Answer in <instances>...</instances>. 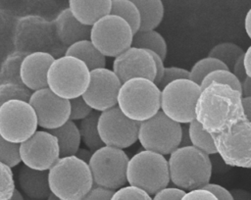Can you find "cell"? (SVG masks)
<instances>
[{
  "label": "cell",
  "instance_id": "16",
  "mask_svg": "<svg viewBox=\"0 0 251 200\" xmlns=\"http://www.w3.org/2000/svg\"><path fill=\"white\" fill-rule=\"evenodd\" d=\"M122 81L113 70L99 68L90 71V81L82 97L93 110L103 112L118 105Z\"/></svg>",
  "mask_w": 251,
  "mask_h": 200
},
{
  "label": "cell",
  "instance_id": "19",
  "mask_svg": "<svg viewBox=\"0 0 251 200\" xmlns=\"http://www.w3.org/2000/svg\"><path fill=\"white\" fill-rule=\"evenodd\" d=\"M56 34L66 46H70L83 39H90L91 25L79 22L70 8L63 9L54 20Z\"/></svg>",
  "mask_w": 251,
  "mask_h": 200
},
{
  "label": "cell",
  "instance_id": "49",
  "mask_svg": "<svg viewBox=\"0 0 251 200\" xmlns=\"http://www.w3.org/2000/svg\"><path fill=\"white\" fill-rule=\"evenodd\" d=\"M244 66L246 70L247 76L251 78V45L244 53Z\"/></svg>",
  "mask_w": 251,
  "mask_h": 200
},
{
  "label": "cell",
  "instance_id": "27",
  "mask_svg": "<svg viewBox=\"0 0 251 200\" xmlns=\"http://www.w3.org/2000/svg\"><path fill=\"white\" fill-rule=\"evenodd\" d=\"M26 54L23 51H17L7 56L1 66L0 84L8 82L24 84L21 77V67Z\"/></svg>",
  "mask_w": 251,
  "mask_h": 200
},
{
  "label": "cell",
  "instance_id": "11",
  "mask_svg": "<svg viewBox=\"0 0 251 200\" xmlns=\"http://www.w3.org/2000/svg\"><path fill=\"white\" fill-rule=\"evenodd\" d=\"M133 31L123 18L109 14L91 25L90 40L106 57H117L132 45Z\"/></svg>",
  "mask_w": 251,
  "mask_h": 200
},
{
  "label": "cell",
  "instance_id": "38",
  "mask_svg": "<svg viewBox=\"0 0 251 200\" xmlns=\"http://www.w3.org/2000/svg\"><path fill=\"white\" fill-rule=\"evenodd\" d=\"M181 78H190V71L179 67H167L158 86L160 89H163L170 82Z\"/></svg>",
  "mask_w": 251,
  "mask_h": 200
},
{
  "label": "cell",
  "instance_id": "39",
  "mask_svg": "<svg viewBox=\"0 0 251 200\" xmlns=\"http://www.w3.org/2000/svg\"><path fill=\"white\" fill-rule=\"evenodd\" d=\"M115 190L93 184L92 188L80 200H111Z\"/></svg>",
  "mask_w": 251,
  "mask_h": 200
},
{
  "label": "cell",
  "instance_id": "20",
  "mask_svg": "<svg viewBox=\"0 0 251 200\" xmlns=\"http://www.w3.org/2000/svg\"><path fill=\"white\" fill-rule=\"evenodd\" d=\"M18 182L22 191L31 199L46 200L51 193L49 171L35 170L23 165L19 170Z\"/></svg>",
  "mask_w": 251,
  "mask_h": 200
},
{
  "label": "cell",
  "instance_id": "15",
  "mask_svg": "<svg viewBox=\"0 0 251 200\" xmlns=\"http://www.w3.org/2000/svg\"><path fill=\"white\" fill-rule=\"evenodd\" d=\"M28 102L36 113L38 126L43 129L59 127L70 120V100L55 94L49 87L33 91Z\"/></svg>",
  "mask_w": 251,
  "mask_h": 200
},
{
  "label": "cell",
  "instance_id": "37",
  "mask_svg": "<svg viewBox=\"0 0 251 200\" xmlns=\"http://www.w3.org/2000/svg\"><path fill=\"white\" fill-rule=\"evenodd\" d=\"M70 104H71L70 120L74 122L81 121L93 112L92 107L87 104V102L84 100L82 95L70 99Z\"/></svg>",
  "mask_w": 251,
  "mask_h": 200
},
{
  "label": "cell",
  "instance_id": "12",
  "mask_svg": "<svg viewBox=\"0 0 251 200\" xmlns=\"http://www.w3.org/2000/svg\"><path fill=\"white\" fill-rule=\"evenodd\" d=\"M38 127L33 107L27 101L9 100L0 105V135L4 139L22 143Z\"/></svg>",
  "mask_w": 251,
  "mask_h": 200
},
{
  "label": "cell",
  "instance_id": "4",
  "mask_svg": "<svg viewBox=\"0 0 251 200\" xmlns=\"http://www.w3.org/2000/svg\"><path fill=\"white\" fill-rule=\"evenodd\" d=\"M118 106L126 117L141 123L161 110V89L151 79L130 78L122 83Z\"/></svg>",
  "mask_w": 251,
  "mask_h": 200
},
{
  "label": "cell",
  "instance_id": "5",
  "mask_svg": "<svg viewBox=\"0 0 251 200\" xmlns=\"http://www.w3.org/2000/svg\"><path fill=\"white\" fill-rule=\"evenodd\" d=\"M126 178L128 184L154 195L171 181L169 162L164 155L144 149L129 159Z\"/></svg>",
  "mask_w": 251,
  "mask_h": 200
},
{
  "label": "cell",
  "instance_id": "34",
  "mask_svg": "<svg viewBox=\"0 0 251 200\" xmlns=\"http://www.w3.org/2000/svg\"><path fill=\"white\" fill-rule=\"evenodd\" d=\"M22 162L21 143H15L0 138V163H3L10 168L18 166Z\"/></svg>",
  "mask_w": 251,
  "mask_h": 200
},
{
  "label": "cell",
  "instance_id": "6",
  "mask_svg": "<svg viewBox=\"0 0 251 200\" xmlns=\"http://www.w3.org/2000/svg\"><path fill=\"white\" fill-rule=\"evenodd\" d=\"M47 80L48 87L55 94L70 100L85 92L90 81V70L78 58L64 55L51 64Z\"/></svg>",
  "mask_w": 251,
  "mask_h": 200
},
{
  "label": "cell",
  "instance_id": "33",
  "mask_svg": "<svg viewBox=\"0 0 251 200\" xmlns=\"http://www.w3.org/2000/svg\"><path fill=\"white\" fill-rule=\"evenodd\" d=\"M32 91L25 84L19 83H2L0 84V105L9 100L29 101Z\"/></svg>",
  "mask_w": 251,
  "mask_h": 200
},
{
  "label": "cell",
  "instance_id": "2",
  "mask_svg": "<svg viewBox=\"0 0 251 200\" xmlns=\"http://www.w3.org/2000/svg\"><path fill=\"white\" fill-rule=\"evenodd\" d=\"M168 162L171 181L176 187L189 191L210 182L213 171L210 155L192 145L177 147Z\"/></svg>",
  "mask_w": 251,
  "mask_h": 200
},
{
  "label": "cell",
  "instance_id": "50",
  "mask_svg": "<svg viewBox=\"0 0 251 200\" xmlns=\"http://www.w3.org/2000/svg\"><path fill=\"white\" fill-rule=\"evenodd\" d=\"M244 28L248 37L251 39V8L246 13V16L244 19Z\"/></svg>",
  "mask_w": 251,
  "mask_h": 200
},
{
  "label": "cell",
  "instance_id": "46",
  "mask_svg": "<svg viewBox=\"0 0 251 200\" xmlns=\"http://www.w3.org/2000/svg\"><path fill=\"white\" fill-rule=\"evenodd\" d=\"M242 107L244 117L251 122V96H242Z\"/></svg>",
  "mask_w": 251,
  "mask_h": 200
},
{
  "label": "cell",
  "instance_id": "25",
  "mask_svg": "<svg viewBox=\"0 0 251 200\" xmlns=\"http://www.w3.org/2000/svg\"><path fill=\"white\" fill-rule=\"evenodd\" d=\"M100 113L101 112L99 111L93 110V112L89 116L79 121L78 125L81 141L83 142L85 147L93 152L105 145L98 131V120Z\"/></svg>",
  "mask_w": 251,
  "mask_h": 200
},
{
  "label": "cell",
  "instance_id": "28",
  "mask_svg": "<svg viewBox=\"0 0 251 200\" xmlns=\"http://www.w3.org/2000/svg\"><path fill=\"white\" fill-rule=\"evenodd\" d=\"M188 128L192 146L202 150L208 155L218 154L213 134L207 131L196 119L188 124Z\"/></svg>",
  "mask_w": 251,
  "mask_h": 200
},
{
  "label": "cell",
  "instance_id": "23",
  "mask_svg": "<svg viewBox=\"0 0 251 200\" xmlns=\"http://www.w3.org/2000/svg\"><path fill=\"white\" fill-rule=\"evenodd\" d=\"M65 55L78 58L85 63L90 71L106 66V56L97 49L90 39H83L68 46Z\"/></svg>",
  "mask_w": 251,
  "mask_h": 200
},
{
  "label": "cell",
  "instance_id": "7",
  "mask_svg": "<svg viewBox=\"0 0 251 200\" xmlns=\"http://www.w3.org/2000/svg\"><path fill=\"white\" fill-rule=\"evenodd\" d=\"M221 159L227 166L251 169V122L246 118L228 128L212 133Z\"/></svg>",
  "mask_w": 251,
  "mask_h": 200
},
{
  "label": "cell",
  "instance_id": "3",
  "mask_svg": "<svg viewBox=\"0 0 251 200\" xmlns=\"http://www.w3.org/2000/svg\"><path fill=\"white\" fill-rule=\"evenodd\" d=\"M49 184L62 200H80L94 182L89 165L74 155L60 158L49 170Z\"/></svg>",
  "mask_w": 251,
  "mask_h": 200
},
{
  "label": "cell",
  "instance_id": "51",
  "mask_svg": "<svg viewBox=\"0 0 251 200\" xmlns=\"http://www.w3.org/2000/svg\"><path fill=\"white\" fill-rule=\"evenodd\" d=\"M242 95L251 96V78L247 77L242 83Z\"/></svg>",
  "mask_w": 251,
  "mask_h": 200
},
{
  "label": "cell",
  "instance_id": "18",
  "mask_svg": "<svg viewBox=\"0 0 251 200\" xmlns=\"http://www.w3.org/2000/svg\"><path fill=\"white\" fill-rule=\"evenodd\" d=\"M54 60L55 57L46 51L27 53L21 67L23 83L32 92L48 87V71Z\"/></svg>",
  "mask_w": 251,
  "mask_h": 200
},
{
  "label": "cell",
  "instance_id": "35",
  "mask_svg": "<svg viewBox=\"0 0 251 200\" xmlns=\"http://www.w3.org/2000/svg\"><path fill=\"white\" fill-rule=\"evenodd\" d=\"M0 200H9L16 190L12 168L0 163Z\"/></svg>",
  "mask_w": 251,
  "mask_h": 200
},
{
  "label": "cell",
  "instance_id": "30",
  "mask_svg": "<svg viewBox=\"0 0 251 200\" xmlns=\"http://www.w3.org/2000/svg\"><path fill=\"white\" fill-rule=\"evenodd\" d=\"M245 51L232 42H222L215 45L209 52L208 56L222 61L229 71H232L236 61L244 55Z\"/></svg>",
  "mask_w": 251,
  "mask_h": 200
},
{
  "label": "cell",
  "instance_id": "43",
  "mask_svg": "<svg viewBox=\"0 0 251 200\" xmlns=\"http://www.w3.org/2000/svg\"><path fill=\"white\" fill-rule=\"evenodd\" d=\"M149 51V50H148ZM155 61V65H156V76L154 79V82L158 85L163 75H164V71H165V66H164V59L156 52L154 51H149Z\"/></svg>",
  "mask_w": 251,
  "mask_h": 200
},
{
  "label": "cell",
  "instance_id": "45",
  "mask_svg": "<svg viewBox=\"0 0 251 200\" xmlns=\"http://www.w3.org/2000/svg\"><path fill=\"white\" fill-rule=\"evenodd\" d=\"M191 140H190V135H189V128H188V124H181V139H180V147L184 146H190Z\"/></svg>",
  "mask_w": 251,
  "mask_h": 200
},
{
  "label": "cell",
  "instance_id": "48",
  "mask_svg": "<svg viewBox=\"0 0 251 200\" xmlns=\"http://www.w3.org/2000/svg\"><path fill=\"white\" fill-rule=\"evenodd\" d=\"M234 200H251V193L243 189H233L230 191Z\"/></svg>",
  "mask_w": 251,
  "mask_h": 200
},
{
  "label": "cell",
  "instance_id": "42",
  "mask_svg": "<svg viewBox=\"0 0 251 200\" xmlns=\"http://www.w3.org/2000/svg\"><path fill=\"white\" fill-rule=\"evenodd\" d=\"M202 188L212 192L218 198V200H234L231 192L220 184L209 182Z\"/></svg>",
  "mask_w": 251,
  "mask_h": 200
},
{
  "label": "cell",
  "instance_id": "36",
  "mask_svg": "<svg viewBox=\"0 0 251 200\" xmlns=\"http://www.w3.org/2000/svg\"><path fill=\"white\" fill-rule=\"evenodd\" d=\"M111 200H152V197L145 190L128 184L115 190Z\"/></svg>",
  "mask_w": 251,
  "mask_h": 200
},
{
  "label": "cell",
  "instance_id": "21",
  "mask_svg": "<svg viewBox=\"0 0 251 200\" xmlns=\"http://www.w3.org/2000/svg\"><path fill=\"white\" fill-rule=\"evenodd\" d=\"M113 0H69V8L82 24L94 25L111 13Z\"/></svg>",
  "mask_w": 251,
  "mask_h": 200
},
{
  "label": "cell",
  "instance_id": "44",
  "mask_svg": "<svg viewBox=\"0 0 251 200\" xmlns=\"http://www.w3.org/2000/svg\"><path fill=\"white\" fill-rule=\"evenodd\" d=\"M233 73V75L238 78V80L243 83L245 81V79L248 77L247 74H246V70H245V66H244V55H242L234 64V67L231 71Z\"/></svg>",
  "mask_w": 251,
  "mask_h": 200
},
{
  "label": "cell",
  "instance_id": "14",
  "mask_svg": "<svg viewBox=\"0 0 251 200\" xmlns=\"http://www.w3.org/2000/svg\"><path fill=\"white\" fill-rule=\"evenodd\" d=\"M22 163L31 169L49 171L61 158L58 139L46 129L36 130L21 143Z\"/></svg>",
  "mask_w": 251,
  "mask_h": 200
},
{
  "label": "cell",
  "instance_id": "47",
  "mask_svg": "<svg viewBox=\"0 0 251 200\" xmlns=\"http://www.w3.org/2000/svg\"><path fill=\"white\" fill-rule=\"evenodd\" d=\"M92 155H93V151H91V150L88 149L87 147H85V148H79L78 151H77L76 154H75V156H76L77 158H79L80 160L84 161V162L87 163V164L89 163V161H90Z\"/></svg>",
  "mask_w": 251,
  "mask_h": 200
},
{
  "label": "cell",
  "instance_id": "8",
  "mask_svg": "<svg viewBox=\"0 0 251 200\" xmlns=\"http://www.w3.org/2000/svg\"><path fill=\"white\" fill-rule=\"evenodd\" d=\"M202 88L190 78L170 82L161 89V110L179 124H189L196 119L195 108Z\"/></svg>",
  "mask_w": 251,
  "mask_h": 200
},
{
  "label": "cell",
  "instance_id": "31",
  "mask_svg": "<svg viewBox=\"0 0 251 200\" xmlns=\"http://www.w3.org/2000/svg\"><path fill=\"white\" fill-rule=\"evenodd\" d=\"M220 69L228 70V68L222 61L208 56L206 58L200 59L192 66L190 70V79L198 84H201L206 75H208L211 72Z\"/></svg>",
  "mask_w": 251,
  "mask_h": 200
},
{
  "label": "cell",
  "instance_id": "1",
  "mask_svg": "<svg viewBox=\"0 0 251 200\" xmlns=\"http://www.w3.org/2000/svg\"><path fill=\"white\" fill-rule=\"evenodd\" d=\"M242 92L228 84L213 82L202 89L197 100L196 120L211 132H221L244 119Z\"/></svg>",
  "mask_w": 251,
  "mask_h": 200
},
{
  "label": "cell",
  "instance_id": "13",
  "mask_svg": "<svg viewBox=\"0 0 251 200\" xmlns=\"http://www.w3.org/2000/svg\"><path fill=\"white\" fill-rule=\"evenodd\" d=\"M139 122L126 117L119 106L100 113L98 131L105 145L127 148L138 140Z\"/></svg>",
  "mask_w": 251,
  "mask_h": 200
},
{
  "label": "cell",
  "instance_id": "10",
  "mask_svg": "<svg viewBox=\"0 0 251 200\" xmlns=\"http://www.w3.org/2000/svg\"><path fill=\"white\" fill-rule=\"evenodd\" d=\"M128 161L122 148L104 145L94 151L88 163L94 184L113 190L125 186Z\"/></svg>",
  "mask_w": 251,
  "mask_h": 200
},
{
  "label": "cell",
  "instance_id": "26",
  "mask_svg": "<svg viewBox=\"0 0 251 200\" xmlns=\"http://www.w3.org/2000/svg\"><path fill=\"white\" fill-rule=\"evenodd\" d=\"M158 53L164 60L167 56L168 46L163 35L155 29L138 30L133 34L132 45Z\"/></svg>",
  "mask_w": 251,
  "mask_h": 200
},
{
  "label": "cell",
  "instance_id": "52",
  "mask_svg": "<svg viewBox=\"0 0 251 200\" xmlns=\"http://www.w3.org/2000/svg\"><path fill=\"white\" fill-rule=\"evenodd\" d=\"M9 200H25V199H24V196H23V194L21 193V191L18 190V189H16L15 192H14V194H13V196H12Z\"/></svg>",
  "mask_w": 251,
  "mask_h": 200
},
{
  "label": "cell",
  "instance_id": "9",
  "mask_svg": "<svg viewBox=\"0 0 251 200\" xmlns=\"http://www.w3.org/2000/svg\"><path fill=\"white\" fill-rule=\"evenodd\" d=\"M181 124L169 118L162 110L140 123L138 141L145 150L170 155L179 147Z\"/></svg>",
  "mask_w": 251,
  "mask_h": 200
},
{
  "label": "cell",
  "instance_id": "22",
  "mask_svg": "<svg viewBox=\"0 0 251 200\" xmlns=\"http://www.w3.org/2000/svg\"><path fill=\"white\" fill-rule=\"evenodd\" d=\"M48 131L58 139L61 158L74 156L80 148L81 136L79 128L74 121L69 120L61 126L49 129Z\"/></svg>",
  "mask_w": 251,
  "mask_h": 200
},
{
  "label": "cell",
  "instance_id": "24",
  "mask_svg": "<svg viewBox=\"0 0 251 200\" xmlns=\"http://www.w3.org/2000/svg\"><path fill=\"white\" fill-rule=\"evenodd\" d=\"M138 8L141 16L139 30L155 29L163 21L165 8L162 0H131Z\"/></svg>",
  "mask_w": 251,
  "mask_h": 200
},
{
  "label": "cell",
  "instance_id": "41",
  "mask_svg": "<svg viewBox=\"0 0 251 200\" xmlns=\"http://www.w3.org/2000/svg\"><path fill=\"white\" fill-rule=\"evenodd\" d=\"M181 200H218V198L209 190L197 188L185 192Z\"/></svg>",
  "mask_w": 251,
  "mask_h": 200
},
{
  "label": "cell",
  "instance_id": "32",
  "mask_svg": "<svg viewBox=\"0 0 251 200\" xmlns=\"http://www.w3.org/2000/svg\"><path fill=\"white\" fill-rule=\"evenodd\" d=\"M213 82L225 83L230 85L232 88L242 92V83L238 80V78L233 75V73L227 69H220L211 72L208 75L204 77L200 86L201 88H205L209 84Z\"/></svg>",
  "mask_w": 251,
  "mask_h": 200
},
{
  "label": "cell",
  "instance_id": "53",
  "mask_svg": "<svg viewBox=\"0 0 251 200\" xmlns=\"http://www.w3.org/2000/svg\"><path fill=\"white\" fill-rule=\"evenodd\" d=\"M46 200H62L61 198H59L58 196H56L53 192H51L50 194H49V196L47 197V199Z\"/></svg>",
  "mask_w": 251,
  "mask_h": 200
},
{
  "label": "cell",
  "instance_id": "29",
  "mask_svg": "<svg viewBox=\"0 0 251 200\" xmlns=\"http://www.w3.org/2000/svg\"><path fill=\"white\" fill-rule=\"evenodd\" d=\"M126 20L132 28L133 33L140 29L141 16L137 6L131 0H113L111 13Z\"/></svg>",
  "mask_w": 251,
  "mask_h": 200
},
{
  "label": "cell",
  "instance_id": "17",
  "mask_svg": "<svg viewBox=\"0 0 251 200\" xmlns=\"http://www.w3.org/2000/svg\"><path fill=\"white\" fill-rule=\"evenodd\" d=\"M113 71L122 82L133 77H145L154 81L156 76V65L151 53L134 46L115 57Z\"/></svg>",
  "mask_w": 251,
  "mask_h": 200
},
{
  "label": "cell",
  "instance_id": "40",
  "mask_svg": "<svg viewBox=\"0 0 251 200\" xmlns=\"http://www.w3.org/2000/svg\"><path fill=\"white\" fill-rule=\"evenodd\" d=\"M185 190L179 187H165L153 195L152 200H181Z\"/></svg>",
  "mask_w": 251,
  "mask_h": 200
}]
</instances>
